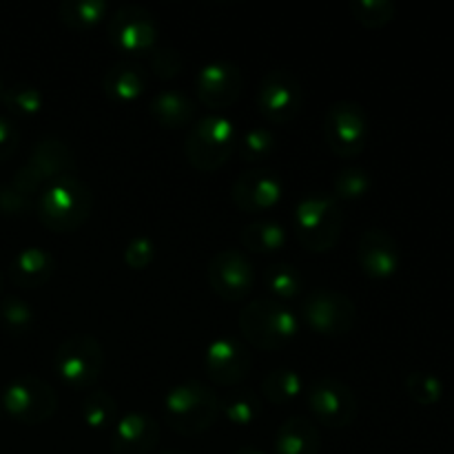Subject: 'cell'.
Masks as SVG:
<instances>
[{
    "label": "cell",
    "instance_id": "cell-10",
    "mask_svg": "<svg viewBox=\"0 0 454 454\" xmlns=\"http://www.w3.org/2000/svg\"><path fill=\"white\" fill-rule=\"evenodd\" d=\"M106 35L118 51L149 56L158 47V20L142 4H122L106 20Z\"/></svg>",
    "mask_w": 454,
    "mask_h": 454
},
{
    "label": "cell",
    "instance_id": "cell-17",
    "mask_svg": "<svg viewBox=\"0 0 454 454\" xmlns=\"http://www.w3.org/2000/svg\"><path fill=\"white\" fill-rule=\"evenodd\" d=\"M357 262L371 279L393 278L402 262L397 239L384 229L364 231L357 239Z\"/></svg>",
    "mask_w": 454,
    "mask_h": 454
},
{
    "label": "cell",
    "instance_id": "cell-11",
    "mask_svg": "<svg viewBox=\"0 0 454 454\" xmlns=\"http://www.w3.org/2000/svg\"><path fill=\"white\" fill-rule=\"evenodd\" d=\"M306 403L315 419L326 428H348L359 412L357 395L335 377H317L306 388Z\"/></svg>",
    "mask_w": 454,
    "mask_h": 454
},
{
    "label": "cell",
    "instance_id": "cell-41",
    "mask_svg": "<svg viewBox=\"0 0 454 454\" xmlns=\"http://www.w3.org/2000/svg\"><path fill=\"white\" fill-rule=\"evenodd\" d=\"M3 96H4V82H3V75H0V105H3Z\"/></svg>",
    "mask_w": 454,
    "mask_h": 454
},
{
    "label": "cell",
    "instance_id": "cell-4",
    "mask_svg": "<svg viewBox=\"0 0 454 454\" xmlns=\"http://www.w3.org/2000/svg\"><path fill=\"white\" fill-rule=\"evenodd\" d=\"M293 222L301 247L313 253H326L340 242L344 211L333 195L309 193L297 202Z\"/></svg>",
    "mask_w": 454,
    "mask_h": 454
},
{
    "label": "cell",
    "instance_id": "cell-33",
    "mask_svg": "<svg viewBox=\"0 0 454 454\" xmlns=\"http://www.w3.org/2000/svg\"><path fill=\"white\" fill-rule=\"evenodd\" d=\"M350 13L366 29H381L388 22H393L397 7H395L393 0H355L350 4Z\"/></svg>",
    "mask_w": 454,
    "mask_h": 454
},
{
    "label": "cell",
    "instance_id": "cell-35",
    "mask_svg": "<svg viewBox=\"0 0 454 454\" xmlns=\"http://www.w3.org/2000/svg\"><path fill=\"white\" fill-rule=\"evenodd\" d=\"M406 393L419 406H434L443 397V384L433 372L415 371L406 377Z\"/></svg>",
    "mask_w": 454,
    "mask_h": 454
},
{
    "label": "cell",
    "instance_id": "cell-15",
    "mask_svg": "<svg viewBox=\"0 0 454 454\" xmlns=\"http://www.w3.org/2000/svg\"><path fill=\"white\" fill-rule=\"evenodd\" d=\"M244 75L235 62L213 60L195 75V96L208 109H229L238 102Z\"/></svg>",
    "mask_w": 454,
    "mask_h": 454
},
{
    "label": "cell",
    "instance_id": "cell-9",
    "mask_svg": "<svg viewBox=\"0 0 454 454\" xmlns=\"http://www.w3.org/2000/svg\"><path fill=\"white\" fill-rule=\"evenodd\" d=\"M368 133V114L359 102L340 100L328 106L324 115V140L333 153L340 158H355L366 149Z\"/></svg>",
    "mask_w": 454,
    "mask_h": 454
},
{
    "label": "cell",
    "instance_id": "cell-21",
    "mask_svg": "<svg viewBox=\"0 0 454 454\" xmlns=\"http://www.w3.org/2000/svg\"><path fill=\"white\" fill-rule=\"evenodd\" d=\"M56 273V260L40 247H27L9 264V278L20 288H40Z\"/></svg>",
    "mask_w": 454,
    "mask_h": 454
},
{
    "label": "cell",
    "instance_id": "cell-28",
    "mask_svg": "<svg viewBox=\"0 0 454 454\" xmlns=\"http://www.w3.org/2000/svg\"><path fill=\"white\" fill-rule=\"evenodd\" d=\"M82 419L91 430H106L120 419L118 402L109 390H89L82 402Z\"/></svg>",
    "mask_w": 454,
    "mask_h": 454
},
{
    "label": "cell",
    "instance_id": "cell-22",
    "mask_svg": "<svg viewBox=\"0 0 454 454\" xmlns=\"http://www.w3.org/2000/svg\"><path fill=\"white\" fill-rule=\"evenodd\" d=\"M322 437L309 417L293 415L282 421L275 434V454H319Z\"/></svg>",
    "mask_w": 454,
    "mask_h": 454
},
{
    "label": "cell",
    "instance_id": "cell-25",
    "mask_svg": "<svg viewBox=\"0 0 454 454\" xmlns=\"http://www.w3.org/2000/svg\"><path fill=\"white\" fill-rule=\"evenodd\" d=\"M220 415L238 428H248L262 417V399L253 390H231L220 399Z\"/></svg>",
    "mask_w": 454,
    "mask_h": 454
},
{
    "label": "cell",
    "instance_id": "cell-5",
    "mask_svg": "<svg viewBox=\"0 0 454 454\" xmlns=\"http://www.w3.org/2000/svg\"><path fill=\"white\" fill-rule=\"evenodd\" d=\"M239 131L226 115L211 114L191 127L184 153L198 171H217L238 151Z\"/></svg>",
    "mask_w": 454,
    "mask_h": 454
},
{
    "label": "cell",
    "instance_id": "cell-37",
    "mask_svg": "<svg viewBox=\"0 0 454 454\" xmlns=\"http://www.w3.org/2000/svg\"><path fill=\"white\" fill-rule=\"evenodd\" d=\"M35 208V198L18 189L12 180L0 184V213L12 217H22Z\"/></svg>",
    "mask_w": 454,
    "mask_h": 454
},
{
    "label": "cell",
    "instance_id": "cell-39",
    "mask_svg": "<svg viewBox=\"0 0 454 454\" xmlns=\"http://www.w3.org/2000/svg\"><path fill=\"white\" fill-rule=\"evenodd\" d=\"M20 131L9 115H0V162H7L18 149Z\"/></svg>",
    "mask_w": 454,
    "mask_h": 454
},
{
    "label": "cell",
    "instance_id": "cell-1",
    "mask_svg": "<svg viewBox=\"0 0 454 454\" xmlns=\"http://www.w3.org/2000/svg\"><path fill=\"white\" fill-rule=\"evenodd\" d=\"M34 211L53 233H74L91 215L93 191L78 176L60 177L40 191Z\"/></svg>",
    "mask_w": 454,
    "mask_h": 454
},
{
    "label": "cell",
    "instance_id": "cell-27",
    "mask_svg": "<svg viewBox=\"0 0 454 454\" xmlns=\"http://www.w3.org/2000/svg\"><path fill=\"white\" fill-rule=\"evenodd\" d=\"M304 390L301 377L291 368H275L262 380V397L273 406H288Z\"/></svg>",
    "mask_w": 454,
    "mask_h": 454
},
{
    "label": "cell",
    "instance_id": "cell-8",
    "mask_svg": "<svg viewBox=\"0 0 454 454\" xmlns=\"http://www.w3.org/2000/svg\"><path fill=\"white\" fill-rule=\"evenodd\" d=\"M3 408L12 419L25 426H38L56 415L58 395L40 377L20 375L4 386Z\"/></svg>",
    "mask_w": 454,
    "mask_h": 454
},
{
    "label": "cell",
    "instance_id": "cell-7",
    "mask_svg": "<svg viewBox=\"0 0 454 454\" xmlns=\"http://www.w3.org/2000/svg\"><path fill=\"white\" fill-rule=\"evenodd\" d=\"M300 317L322 337H344L357 322V306L348 295L333 288H317L300 304Z\"/></svg>",
    "mask_w": 454,
    "mask_h": 454
},
{
    "label": "cell",
    "instance_id": "cell-31",
    "mask_svg": "<svg viewBox=\"0 0 454 454\" xmlns=\"http://www.w3.org/2000/svg\"><path fill=\"white\" fill-rule=\"evenodd\" d=\"M275 146H278V140L269 127H251L239 133L238 153L244 162L255 164L270 158L275 153Z\"/></svg>",
    "mask_w": 454,
    "mask_h": 454
},
{
    "label": "cell",
    "instance_id": "cell-36",
    "mask_svg": "<svg viewBox=\"0 0 454 454\" xmlns=\"http://www.w3.org/2000/svg\"><path fill=\"white\" fill-rule=\"evenodd\" d=\"M149 65L155 78L160 80H173L182 74L184 69V58L177 49L173 47H155L149 53Z\"/></svg>",
    "mask_w": 454,
    "mask_h": 454
},
{
    "label": "cell",
    "instance_id": "cell-40",
    "mask_svg": "<svg viewBox=\"0 0 454 454\" xmlns=\"http://www.w3.org/2000/svg\"><path fill=\"white\" fill-rule=\"evenodd\" d=\"M233 454H266L264 450H260V448H253V446H244V448H238Z\"/></svg>",
    "mask_w": 454,
    "mask_h": 454
},
{
    "label": "cell",
    "instance_id": "cell-2",
    "mask_svg": "<svg viewBox=\"0 0 454 454\" xmlns=\"http://www.w3.org/2000/svg\"><path fill=\"white\" fill-rule=\"evenodd\" d=\"M164 415L177 434L198 437L220 417V397L202 381L186 380L167 393Z\"/></svg>",
    "mask_w": 454,
    "mask_h": 454
},
{
    "label": "cell",
    "instance_id": "cell-14",
    "mask_svg": "<svg viewBox=\"0 0 454 454\" xmlns=\"http://www.w3.org/2000/svg\"><path fill=\"white\" fill-rule=\"evenodd\" d=\"M253 368L251 350L238 337H215L204 353V371L217 386H239Z\"/></svg>",
    "mask_w": 454,
    "mask_h": 454
},
{
    "label": "cell",
    "instance_id": "cell-20",
    "mask_svg": "<svg viewBox=\"0 0 454 454\" xmlns=\"http://www.w3.org/2000/svg\"><path fill=\"white\" fill-rule=\"evenodd\" d=\"M146 84H149V74L140 62L133 60H120L102 78V91L106 98L120 105L137 100L145 93Z\"/></svg>",
    "mask_w": 454,
    "mask_h": 454
},
{
    "label": "cell",
    "instance_id": "cell-32",
    "mask_svg": "<svg viewBox=\"0 0 454 454\" xmlns=\"http://www.w3.org/2000/svg\"><path fill=\"white\" fill-rule=\"evenodd\" d=\"M35 313L22 297L7 295L0 301V324L12 337H22L31 331Z\"/></svg>",
    "mask_w": 454,
    "mask_h": 454
},
{
    "label": "cell",
    "instance_id": "cell-23",
    "mask_svg": "<svg viewBox=\"0 0 454 454\" xmlns=\"http://www.w3.org/2000/svg\"><path fill=\"white\" fill-rule=\"evenodd\" d=\"M149 111L160 127L182 129L193 122L198 106L191 100L189 93L180 91V89H162L153 96Z\"/></svg>",
    "mask_w": 454,
    "mask_h": 454
},
{
    "label": "cell",
    "instance_id": "cell-29",
    "mask_svg": "<svg viewBox=\"0 0 454 454\" xmlns=\"http://www.w3.org/2000/svg\"><path fill=\"white\" fill-rule=\"evenodd\" d=\"M3 105L7 106V111L13 118H35L44 109V96L34 84L16 82L12 87H4Z\"/></svg>",
    "mask_w": 454,
    "mask_h": 454
},
{
    "label": "cell",
    "instance_id": "cell-42",
    "mask_svg": "<svg viewBox=\"0 0 454 454\" xmlns=\"http://www.w3.org/2000/svg\"><path fill=\"white\" fill-rule=\"evenodd\" d=\"M162 454H184V452H180V450H167V452H162Z\"/></svg>",
    "mask_w": 454,
    "mask_h": 454
},
{
    "label": "cell",
    "instance_id": "cell-16",
    "mask_svg": "<svg viewBox=\"0 0 454 454\" xmlns=\"http://www.w3.org/2000/svg\"><path fill=\"white\" fill-rule=\"evenodd\" d=\"M284 195L282 177L266 167L248 168L239 173L231 189L235 207L244 213H264L279 204Z\"/></svg>",
    "mask_w": 454,
    "mask_h": 454
},
{
    "label": "cell",
    "instance_id": "cell-13",
    "mask_svg": "<svg viewBox=\"0 0 454 454\" xmlns=\"http://www.w3.org/2000/svg\"><path fill=\"white\" fill-rule=\"evenodd\" d=\"M208 284L213 293L226 301H239L253 291L255 269L239 248H224L208 262Z\"/></svg>",
    "mask_w": 454,
    "mask_h": 454
},
{
    "label": "cell",
    "instance_id": "cell-43",
    "mask_svg": "<svg viewBox=\"0 0 454 454\" xmlns=\"http://www.w3.org/2000/svg\"><path fill=\"white\" fill-rule=\"evenodd\" d=\"M0 286H3V282H0Z\"/></svg>",
    "mask_w": 454,
    "mask_h": 454
},
{
    "label": "cell",
    "instance_id": "cell-24",
    "mask_svg": "<svg viewBox=\"0 0 454 454\" xmlns=\"http://www.w3.org/2000/svg\"><path fill=\"white\" fill-rule=\"evenodd\" d=\"M239 238H242L247 251L270 255V253H278L284 248V244H286V229L279 222L262 217V220L248 222L242 229V233H239Z\"/></svg>",
    "mask_w": 454,
    "mask_h": 454
},
{
    "label": "cell",
    "instance_id": "cell-34",
    "mask_svg": "<svg viewBox=\"0 0 454 454\" xmlns=\"http://www.w3.org/2000/svg\"><path fill=\"white\" fill-rule=\"evenodd\" d=\"M371 191V176L359 167H346L333 177V198L340 200H359Z\"/></svg>",
    "mask_w": 454,
    "mask_h": 454
},
{
    "label": "cell",
    "instance_id": "cell-19",
    "mask_svg": "<svg viewBox=\"0 0 454 454\" xmlns=\"http://www.w3.org/2000/svg\"><path fill=\"white\" fill-rule=\"evenodd\" d=\"M27 164L43 177L44 184L60 177L78 176V160H75L74 149L56 136H47L35 142Z\"/></svg>",
    "mask_w": 454,
    "mask_h": 454
},
{
    "label": "cell",
    "instance_id": "cell-6",
    "mask_svg": "<svg viewBox=\"0 0 454 454\" xmlns=\"http://www.w3.org/2000/svg\"><path fill=\"white\" fill-rule=\"evenodd\" d=\"M53 368L65 386L74 390H89L100 380L105 368V348L87 333H78L60 341L53 355Z\"/></svg>",
    "mask_w": 454,
    "mask_h": 454
},
{
    "label": "cell",
    "instance_id": "cell-26",
    "mask_svg": "<svg viewBox=\"0 0 454 454\" xmlns=\"http://www.w3.org/2000/svg\"><path fill=\"white\" fill-rule=\"evenodd\" d=\"M105 0H62L58 7V16L69 29L74 31H89L100 25L106 18Z\"/></svg>",
    "mask_w": 454,
    "mask_h": 454
},
{
    "label": "cell",
    "instance_id": "cell-38",
    "mask_svg": "<svg viewBox=\"0 0 454 454\" xmlns=\"http://www.w3.org/2000/svg\"><path fill=\"white\" fill-rule=\"evenodd\" d=\"M155 253H158V247H155L153 239L149 235H136V238L129 239V244L124 247V264L133 270H142L146 266H151V262L155 260Z\"/></svg>",
    "mask_w": 454,
    "mask_h": 454
},
{
    "label": "cell",
    "instance_id": "cell-30",
    "mask_svg": "<svg viewBox=\"0 0 454 454\" xmlns=\"http://www.w3.org/2000/svg\"><path fill=\"white\" fill-rule=\"evenodd\" d=\"M264 284L270 300L286 304L301 293V273L291 264H270L264 270Z\"/></svg>",
    "mask_w": 454,
    "mask_h": 454
},
{
    "label": "cell",
    "instance_id": "cell-12",
    "mask_svg": "<svg viewBox=\"0 0 454 454\" xmlns=\"http://www.w3.org/2000/svg\"><path fill=\"white\" fill-rule=\"evenodd\" d=\"M304 89L300 78L288 69L266 71L257 89V106L262 115L273 124H286L301 111Z\"/></svg>",
    "mask_w": 454,
    "mask_h": 454
},
{
    "label": "cell",
    "instance_id": "cell-3",
    "mask_svg": "<svg viewBox=\"0 0 454 454\" xmlns=\"http://www.w3.org/2000/svg\"><path fill=\"white\" fill-rule=\"evenodd\" d=\"M297 315L288 304L270 297L248 301L239 313V331L247 344L260 350H279L291 344L297 335Z\"/></svg>",
    "mask_w": 454,
    "mask_h": 454
},
{
    "label": "cell",
    "instance_id": "cell-18",
    "mask_svg": "<svg viewBox=\"0 0 454 454\" xmlns=\"http://www.w3.org/2000/svg\"><path fill=\"white\" fill-rule=\"evenodd\" d=\"M160 426L146 412H127L120 417L111 433L114 454H151L158 446Z\"/></svg>",
    "mask_w": 454,
    "mask_h": 454
}]
</instances>
